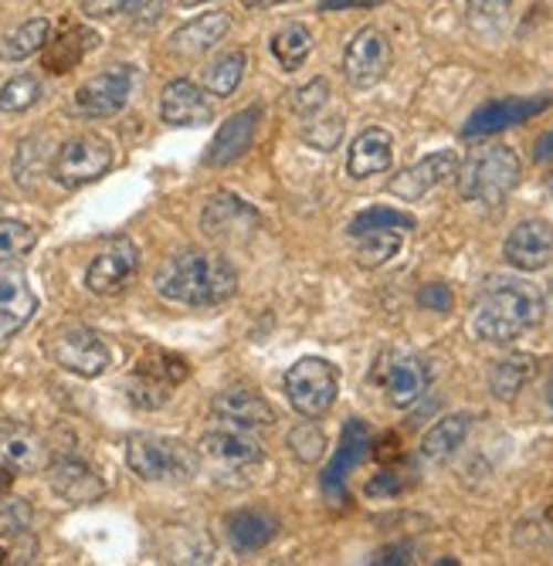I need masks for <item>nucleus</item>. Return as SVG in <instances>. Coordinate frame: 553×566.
Masks as SVG:
<instances>
[{"label":"nucleus","instance_id":"1","mask_svg":"<svg viewBox=\"0 0 553 566\" xmlns=\"http://www.w3.org/2000/svg\"><path fill=\"white\" fill-rule=\"evenodd\" d=\"M543 292L517 275H495L476 298L472 329L492 346H507L543 323Z\"/></svg>","mask_w":553,"mask_h":566},{"label":"nucleus","instance_id":"2","mask_svg":"<svg viewBox=\"0 0 553 566\" xmlns=\"http://www.w3.org/2000/svg\"><path fill=\"white\" fill-rule=\"evenodd\" d=\"M157 295L180 305H221L238 292V272L215 251H174L154 275Z\"/></svg>","mask_w":553,"mask_h":566},{"label":"nucleus","instance_id":"3","mask_svg":"<svg viewBox=\"0 0 553 566\" xmlns=\"http://www.w3.org/2000/svg\"><path fill=\"white\" fill-rule=\"evenodd\" d=\"M126 465L136 479L157 485H180L197 475V451L167 434H129Z\"/></svg>","mask_w":553,"mask_h":566},{"label":"nucleus","instance_id":"4","mask_svg":"<svg viewBox=\"0 0 553 566\" xmlns=\"http://www.w3.org/2000/svg\"><path fill=\"white\" fill-rule=\"evenodd\" d=\"M456 177H459V197L462 200L489 203V208H495V203H502L520 187L523 164L517 157V149L489 146V149H479L476 157H469L456 170Z\"/></svg>","mask_w":553,"mask_h":566},{"label":"nucleus","instance_id":"5","mask_svg":"<svg viewBox=\"0 0 553 566\" xmlns=\"http://www.w3.org/2000/svg\"><path fill=\"white\" fill-rule=\"evenodd\" d=\"M336 394H340V374L323 356L295 359L285 374V397H289L292 410L310 421H320L323 415H330V407L336 403Z\"/></svg>","mask_w":553,"mask_h":566},{"label":"nucleus","instance_id":"6","mask_svg":"<svg viewBox=\"0 0 553 566\" xmlns=\"http://www.w3.org/2000/svg\"><path fill=\"white\" fill-rule=\"evenodd\" d=\"M44 349H48V356H52L55 367H62L75 377H85V380L103 377L113 364V353L103 343V336L88 326H79V323L59 326L52 336H48Z\"/></svg>","mask_w":553,"mask_h":566},{"label":"nucleus","instance_id":"7","mask_svg":"<svg viewBox=\"0 0 553 566\" xmlns=\"http://www.w3.org/2000/svg\"><path fill=\"white\" fill-rule=\"evenodd\" d=\"M109 167H113V146L103 136L82 133L59 146L52 160V177L55 184L75 190V187H85V184H95L98 177H106Z\"/></svg>","mask_w":553,"mask_h":566},{"label":"nucleus","instance_id":"8","mask_svg":"<svg viewBox=\"0 0 553 566\" xmlns=\"http://www.w3.org/2000/svg\"><path fill=\"white\" fill-rule=\"evenodd\" d=\"M374 384L384 390L390 407H411L421 400V394L428 390V364L418 353L408 349H387L377 359V370H374Z\"/></svg>","mask_w":553,"mask_h":566},{"label":"nucleus","instance_id":"9","mask_svg":"<svg viewBox=\"0 0 553 566\" xmlns=\"http://www.w3.org/2000/svg\"><path fill=\"white\" fill-rule=\"evenodd\" d=\"M390 62H394V51H390L387 34L380 28L367 24L349 38V44L343 51V75L354 88H374L390 72Z\"/></svg>","mask_w":553,"mask_h":566},{"label":"nucleus","instance_id":"10","mask_svg":"<svg viewBox=\"0 0 553 566\" xmlns=\"http://www.w3.org/2000/svg\"><path fill=\"white\" fill-rule=\"evenodd\" d=\"M133 92V69L129 65H109L106 72L92 75L75 92V109L85 119H109L126 109Z\"/></svg>","mask_w":553,"mask_h":566},{"label":"nucleus","instance_id":"11","mask_svg":"<svg viewBox=\"0 0 553 566\" xmlns=\"http://www.w3.org/2000/svg\"><path fill=\"white\" fill-rule=\"evenodd\" d=\"M139 269V251L129 238H113L103 251L95 254L85 269V289L92 295L113 298L119 292H126V285L133 282Z\"/></svg>","mask_w":553,"mask_h":566},{"label":"nucleus","instance_id":"12","mask_svg":"<svg viewBox=\"0 0 553 566\" xmlns=\"http://www.w3.org/2000/svg\"><path fill=\"white\" fill-rule=\"evenodd\" d=\"M550 106H553V95H507V98H492V102H486V106H479L469 116V123L462 126V136L476 139V136L502 133V129L520 126V123L540 116Z\"/></svg>","mask_w":553,"mask_h":566},{"label":"nucleus","instance_id":"13","mask_svg":"<svg viewBox=\"0 0 553 566\" xmlns=\"http://www.w3.org/2000/svg\"><path fill=\"white\" fill-rule=\"evenodd\" d=\"M259 228H262V214L234 193H215L205 203V211H200V231L215 241L238 244L248 241Z\"/></svg>","mask_w":553,"mask_h":566},{"label":"nucleus","instance_id":"14","mask_svg":"<svg viewBox=\"0 0 553 566\" xmlns=\"http://www.w3.org/2000/svg\"><path fill=\"white\" fill-rule=\"evenodd\" d=\"M502 259L517 272H540L553 262V228L540 218L520 221L502 244Z\"/></svg>","mask_w":553,"mask_h":566},{"label":"nucleus","instance_id":"15","mask_svg":"<svg viewBox=\"0 0 553 566\" xmlns=\"http://www.w3.org/2000/svg\"><path fill=\"white\" fill-rule=\"evenodd\" d=\"M211 415L228 424V428H241V431H269L275 428V410L265 397H259L255 390H225L211 400Z\"/></svg>","mask_w":553,"mask_h":566},{"label":"nucleus","instance_id":"16","mask_svg":"<svg viewBox=\"0 0 553 566\" xmlns=\"http://www.w3.org/2000/svg\"><path fill=\"white\" fill-rule=\"evenodd\" d=\"M456 170H459V157H456V149H438V153H431V157H425V160H418L415 167H408V170H400L390 184H387V190L394 193V197H400V200H421L425 193H431L435 187H441L445 180H451L456 177Z\"/></svg>","mask_w":553,"mask_h":566},{"label":"nucleus","instance_id":"17","mask_svg":"<svg viewBox=\"0 0 553 566\" xmlns=\"http://www.w3.org/2000/svg\"><path fill=\"white\" fill-rule=\"evenodd\" d=\"M160 119L167 126H184V129L208 126L215 119V109L208 102V88L194 85L190 78L167 82V88L160 95Z\"/></svg>","mask_w":553,"mask_h":566},{"label":"nucleus","instance_id":"18","mask_svg":"<svg viewBox=\"0 0 553 566\" xmlns=\"http://www.w3.org/2000/svg\"><path fill=\"white\" fill-rule=\"evenodd\" d=\"M262 116H265L262 106H248V109L234 113L228 123H221V129L215 133V139L208 146L205 164L208 167H228V164L241 160L244 153L251 149V143H255V133H259Z\"/></svg>","mask_w":553,"mask_h":566},{"label":"nucleus","instance_id":"19","mask_svg":"<svg viewBox=\"0 0 553 566\" xmlns=\"http://www.w3.org/2000/svg\"><path fill=\"white\" fill-rule=\"evenodd\" d=\"M367 451H371V431H367V424L364 421H346L343 438H340V448H336L333 461H330L326 472H323V492L333 502H346L343 482H346L349 472L361 465Z\"/></svg>","mask_w":553,"mask_h":566},{"label":"nucleus","instance_id":"20","mask_svg":"<svg viewBox=\"0 0 553 566\" xmlns=\"http://www.w3.org/2000/svg\"><path fill=\"white\" fill-rule=\"evenodd\" d=\"M48 485H52V492L65 499L69 505H92L106 495V482L79 458L52 461V465H48Z\"/></svg>","mask_w":553,"mask_h":566},{"label":"nucleus","instance_id":"21","mask_svg":"<svg viewBox=\"0 0 553 566\" xmlns=\"http://www.w3.org/2000/svg\"><path fill=\"white\" fill-rule=\"evenodd\" d=\"M44 465H48L44 438L24 424L0 421V469L21 475V472H41Z\"/></svg>","mask_w":553,"mask_h":566},{"label":"nucleus","instance_id":"22","mask_svg":"<svg viewBox=\"0 0 553 566\" xmlns=\"http://www.w3.org/2000/svg\"><path fill=\"white\" fill-rule=\"evenodd\" d=\"M225 530H228L231 549L251 556V553L265 549L279 536L282 523H279L275 512H269V509H238V512H231V516L225 520Z\"/></svg>","mask_w":553,"mask_h":566},{"label":"nucleus","instance_id":"23","mask_svg":"<svg viewBox=\"0 0 553 566\" xmlns=\"http://www.w3.org/2000/svg\"><path fill=\"white\" fill-rule=\"evenodd\" d=\"M38 313V295L21 272L0 275V343H8L21 333Z\"/></svg>","mask_w":553,"mask_h":566},{"label":"nucleus","instance_id":"24","mask_svg":"<svg viewBox=\"0 0 553 566\" xmlns=\"http://www.w3.org/2000/svg\"><path fill=\"white\" fill-rule=\"evenodd\" d=\"M390 164H394V136L380 126L364 129L346 153V174L354 180L377 177V174L390 170Z\"/></svg>","mask_w":553,"mask_h":566},{"label":"nucleus","instance_id":"25","mask_svg":"<svg viewBox=\"0 0 553 566\" xmlns=\"http://www.w3.org/2000/svg\"><path fill=\"white\" fill-rule=\"evenodd\" d=\"M200 451H205L208 458L215 461H225V465H259V461L265 458V448L251 438L248 431L241 428H218V431H208L205 438H200L197 444Z\"/></svg>","mask_w":553,"mask_h":566},{"label":"nucleus","instance_id":"26","mask_svg":"<svg viewBox=\"0 0 553 566\" xmlns=\"http://www.w3.org/2000/svg\"><path fill=\"white\" fill-rule=\"evenodd\" d=\"M228 28H231V14H225V11L200 14L190 24H184L180 31H174L170 48L177 51V55H187V59L208 55V51L228 34Z\"/></svg>","mask_w":553,"mask_h":566},{"label":"nucleus","instance_id":"27","mask_svg":"<svg viewBox=\"0 0 553 566\" xmlns=\"http://www.w3.org/2000/svg\"><path fill=\"white\" fill-rule=\"evenodd\" d=\"M469 431H472V415H466V410H462V415L441 418L421 438V458H428V461H448L451 454H456L466 444Z\"/></svg>","mask_w":553,"mask_h":566},{"label":"nucleus","instance_id":"28","mask_svg":"<svg viewBox=\"0 0 553 566\" xmlns=\"http://www.w3.org/2000/svg\"><path fill=\"white\" fill-rule=\"evenodd\" d=\"M95 44V34L88 28H69L65 34H59L55 41L48 38V44L41 48L44 51V69L48 72H55V75H65L72 72L82 59H85V51Z\"/></svg>","mask_w":553,"mask_h":566},{"label":"nucleus","instance_id":"29","mask_svg":"<svg viewBox=\"0 0 553 566\" xmlns=\"http://www.w3.org/2000/svg\"><path fill=\"white\" fill-rule=\"evenodd\" d=\"M530 377H533V356H530V353H513V356L499 359V364L492 367V374H489V390H492V397H499V400H513V397L526 387Z\"/></svg>","mask_w":553,"mask_h":566},{"label":"nucleus","instance_id":"30","mask_svg":"<svg viewBox=\"0 0 553 566\" xmlns=\"http://www.w3.org/2000/svg\"><path fill=\"white\" fill-rule=\"evenodd\" d=\"M310 51H313V31L306 24H285L275 38H272V55L275 62L285 69V72H295V69H303V62L310 59Z\"/></svg>","mask_w":553,"mask_h":566},{"label":"nucleus","instance_id":"31","mask_svg":"<svg viewBox=\"0 0 553 566\" xmlns=\"http://www.w3.org/2000/svg\"><path fill=\"white\" fill-rule=\"evenodd\" d=\"M48 38H52V24H48V18H31L0 41V55H4L8 62H24L48 44Z\"/></svg>","mask_w":553,"mask_h":566},{"label":"nucleus","instance_id":"32","mask_svg":"<svg viewBox=\"0 0 553 566\" xmlns=\"http://www.w3.org/2000/svg\"><path fill=\"white\" fill-rule=\"evenodd\" d=\"M244 78V51L234 48V51H225L221 59H215L208 69H205V88L218 98H228L234 95V88L241 85Z\"/></svg>","mask_w":553,"mask_h":566},{"label":"nucleus","instance_id":"33","mask_svg":"<svg viewBox=\"0 0 553 566\" xmlns=\"http://www.w3.org/2000/svg\"><path fill=\"white\" fill-rule=\"evenodd\" d=\"M136 374L149 377V380H157V384H167L170 390L187 380V359L177 356V353H167V349H149L139 364H136Z\"/></svg>","mask_w":553,"mask_h":566},{"label":"nucleus","instance_id":"34","mask_svg":"<svg viewBox=\"0 0 553 566\" xmlns=\"http://www.w3.org/2000/svg\"><path fill=\"white\" fill-rule=\"evenodd\" d=\"M415 218L408 211H397V208H367L361 211L354 221H349L346 234L349 238H361L367 231H415Z\"/></svg>","mask_w":553,"mask_h":566},{"label":"nucleus","instance_id":"35","mask_svg":"<svg viewBox=\"0 0 553 566\" xmlns=\"http://www.w3.org/2000/svg\"><path fill=\"white\" fill-rule=\"evenodd\" d=\"M400 234L405 231H367L357 241V265L361 269H380L400 251Z\"/></svg>","mask_w":553,"mask_h":566},{"label":"nucleus","instance_id":"36","mask_svg":"<svg viewBox=\"0 0 553 566\" xmlns=\"http://www.w3.org/2000/svg\"><path fill=\"white\" fill-rule=\"evenodd\" d=\"M41 98V82L34 75H14L0 85V113H28L38 106Z\"/></svg>","mask_w":553,"mask_h":566},{"label":"nucleus","instance_id":"37","mask_svg":"<svg viewBox=\"0 0 553 566\" xmlns=\"http://www.w3.org/2000/svg\"><path fill=\"white\" fill-rule=\"evenodd\" d=\"M289 448H292V454L303 461V465H316V461L323 458V451H326V438H323V431L306 418L303 424H295L292 431H289Z\"/></svg>","mask_w":553,"mask_h":566},{"label":"nucleus","instance_id":"38","mask_svg":"<svg viewBox=\"0 0 553 566\" xmlns=\"http://www.w3.org/2000/svg\"><path fill=\"white\" fill-rule=\"evenodd\" d=\"M285 102H289V109H292L295 116L313 119V116L326 106V102H330V82H326V78H313V82H306V85L292 88Z\"/></svg>","mask_w":553,"mask_h":566},{"label":"nucleus","instance_id":"39","mask_svg":"<svg viewBox=\"0 0 553 566\" xmlns=\"http://www.w3.org/2000/svg\"><path fill=\"white\" fill-rule=\"evenodd\" d=\"M38 244L34 228H28L24 221H0V262L21 259Z\"/></svg>","mask_w":553,"mask_h":566},{"label":"nucleus","instance_id":"40","mask_svg":"<svg viewBox=\"0 0 553 566\" xmlns=\"http://www.w3.org/2000/svg\"><path fill=\"white\" fill-rule=\"evenodd\" d=\"M31 530V505L24 499H8L0 495V536L4 539H21Z\"/></svg>","mask_w":553,"mask_h":566},{"label":"nucleus","instance_id":"41","mask_svg":"<svg viewBox=\"0 0 553 566\" xmlns=\"http://www.w3.org/2000/svg\"><path fill=\"white\" fill-rule=\"evenodd\" d=\"M126 394L136 407H146V410H154V407H164L170 400V387L167 384H157V380H149L143 374H133V380L126 384Z\"/></svg>","mask_w":553,"mask_h":566},{"label":"nucleus","instance_id":"42","mask_svg":"<svg viewBox=\"0 0 553 566\" xmlns=\"http://www.w3.org/2000/svg\"><path fill=\"white\" fill-rule=\"evenodd\" d=\"M343 129H346L343 116H330V119H316L313 126H306V129H303V139H306L310 146H316V149L330 153V149H336V146H340Z\"/></svg>","mask_w":553,"mask_h":566},{"label":"nucleus","instance_id":"43","mask_svg":"<svg viewBox=\"0 0 553 566\" xmlns=\"http://www.w3.org/2000/svg\"><path fill=\"white\" fill-rule=\"evenodd\" d=\"M513 8V0H469V14L476 24H489V28H499L507 21Z\"/></svg>","mask_w":553,"mask_h":566},{"label":"nucleus","instance_id":"44","mask_svg":"<svg viewBox=\"0 0 553 566\" xmlns=\"http://www.w3.org/2000/svg\"><path fill=\"white\" fill-rule=\"evenodd\" d=\"M418 302L425 305V308H431V313H451V289L448 285H441V282H431V285H421V292H418Z\"/></svg>","mask_w":553,"mask_h":566},{"label":"nucleus","instance_id":"45","mask_svg":"<svg viewBox=\"0 0 553 566\" xmlns=\"http://www.w3.org/2000/svg\"><path fill=\"white\" fill-rule=\"evenodd\" d=\"M400 489H405V479H400L397 472H380L377 479H371L367 482V495H380V499H387V495H397Z\"/></svg>","mask_w":553,"mask_h":566},{"label":"nucleus","instance_id":"46","mask_svg":"<svg viewBox=\"0 0 553 566\" xmlns=\"http://www.w3.org/2000/svg\"><path fill=\"white\" fill-rule=\"evenodd\" d=\"M415 559V546L411 543H400V546H384L374 563H411Z\"/></svg>","mask_w":553,"mask_h":566},{"label":"nucleus","instance_id":"47","mask_svg":"<svg viewBox=\"0 0 553 566\" xmlns=\"http://www.w3.org/2000/svg\"><path fill=\"white\" fill-rule=\"evenodd\" d=\"M384 0H320V11H346V8H377Z\"/></svg>","mask_w":553,"mask_h":566},{"label":"nucleus","instance_id":"48","mask_svg":"<svg viewBox=\"0 0 553 566\" xmlns=\"http://www.w3.org/2000/svg\"><path fill=\"white\" fill-rule=\"evenodd\" d=\"M533 160H536V164H553V129L543 133V136L536 139V146H533Z\"/></svg>","mask_w":553,"mask_h":566},{"label":"nucleus","instance_id":"49","mask_svg":"<svg viewBox=\"0 0 553 566\" xmlns=\"http://www.w3.org/2000/svg\"><path fill=\"white\" fill-rule=\"evenodd\" d=\"M374 454H377L380 461H390V458L397 454V438H394V434H387V438L377 444V451H374Z\"/></svg>","mask_w":553,"mask_h":566},{"label":"nucleus","instance_id":"50","mask_svg":"<svg viewBox=\"0 0 553 566\" xmlns=\"http://www.w3.org/2000/svg\"><path fill=\"white\" fill-rule=\"evenodd\" d=\"M241 4L248 8V11H265V8H279V4H289V0H241Z\"/></svg>","mask_w":553,"mask_h":566},{"label":"nucleus","instance_id":"51","mask_svg":"<svg viewBox=\"0 0 553 566\" xmlns=\"http://www.w3.org/2000/svg\"><path fill=\"white\" fill-rule=\"evenodd\" d=\"M11 482H14V472H8V469H0V495H4V492L11 489Z\"/></svg>","mask_w":553,"mask_h":566},{"label":"nucleus","instance_id":"52","mask_svg":"<svg viewBox=\"0 0 553 566\" xmlns=\"http://www.w3.org/2000/svg\"><path fill=\"white\" fill-rule=\"evenodd\" d=\"M211 0H180V8H205Z\"/></svg>","mask_w":553,"mask_h":566},{"label":"nucleus","instance_id":"53","mask_svg":"<svg viewBox=\"0 0 553 566\" xmlns=\"http://www.w3.org/2000/svg\"><path fill=\"white\" fill-rule=\"evenodd\" d=\"M546 403H550V410H553V380H550V387H546Z\"/></svg>","mask_w":553,"mask_h":566},{"label":"nucleus","instance_id":"54","mask_svg":"<svg viewBox=\"0 0 553 566\" xmlns=\"http://www.w3.org/2000/svg\"><path fill=\"white\" fill-rule=\"evenodd\" d=\"M136 4V0H119V8H133Z\"/></svg>","mask_w":553,"mask_h":566},{"label":"nucleus","instance_id":"55","mask_svg":"<svg viewBox=\"0 0 553 566\" xmlns=\"http://www.w3.org/2000/svg\"><path fill=\"white\" fill-rule=\"evenodd\" d=\"M4 559H8V549H4V546H0V563H4Z\"/></svg>","mask_w":553,"mask_h":566},{"label":"nucleus","instance_id":"56","mask_svg":"<svg viewBox=\"0 0 553 566\" xmlns=\"http://www.w3.org/2000/svg\"><path fill=\"white\" fill-rule=\"evenodd\" d=\"M550 200H553V177H550Z\"/></svg>","mask_w":553,"mask_h":566}]
</instances>
